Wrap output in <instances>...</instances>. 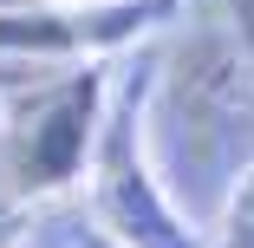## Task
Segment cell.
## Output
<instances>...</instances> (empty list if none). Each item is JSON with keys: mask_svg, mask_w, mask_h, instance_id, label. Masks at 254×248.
<instances>
[{"mask_svg": "<svg viewBox=\"0 0 254 248\" xmlns=\"http://www.w3.org/2000/svg\"><path fill=\"white\" fill-rule=\"evenodd\" d=\"M157 137L163 144L176 137V157H163L157 170L170 203L189 216L195 203L215 196L222 209L235 176L254 164V59L241 33L202 26L170 53L157 91Z\"/></svg>", "mask_w": 254, "mask_h": 248, "instance_id": "obj_1", "label": "cell"}, {"mask_svg": "<svg viewBox=\"0 0 254 248\" xmlns=\"http://www.w3.org/2000/svg\"><path fill=\"white\" fill-rule=\"evenodd\" d=\"M137 98H143V85H130L118 118L98 131V216H105V229L124 248H202L195 229H189V216L157 183V164L143 157Z\"/></svg>", "mask_w": 254, "mask_h": 248, "instance_id": "obj_2", "label": "cell"}, {"mask_svg": "<svg viewBox=\"0 0 254 248\" xmlns=\"http://www.w3.org/2000/svg\"><path fill=\"white\" fill-rule=\"evenodd\" d=\"M98 105H105V79L98 72H72L33 105V118L20 124V183L26 189H65L78 183L85 157L98 151Z\"/></svg>", "mask_w": 254, "mask_h": 248, "instance_id": "obj_3", "label": "cell"}, {"mask_svg": "<svg viewBox=\"0 0 254 248\" xmlns=\"http://www.w3.org/2000/svg\"><path fill=\"white\" fill-rule=\"evenodd\" d=\"M209 248H254V164L235 176V189L222 196V209L209 222Z\"/></svg>", "mask_w": 254, "mask_h": 248, "instance_id": "obj_4", "label": "cell"}]
</instances>
